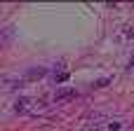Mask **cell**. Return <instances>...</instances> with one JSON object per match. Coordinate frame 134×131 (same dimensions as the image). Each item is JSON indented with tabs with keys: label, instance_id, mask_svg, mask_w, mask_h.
I'll use <instances>...</instances> for the list:
<instances>
[{
	"label": "cell",
	"instance_id": "cell-1",
	"mask_svg": "<svg viewBox=\"0 0 134 131\" xmlns=\"http://www.w3.org/2000/svg\"><path fill=\"white\" fill-rule=\"evenodd\" d=\"M31 105H33V101H31V98H26V96H21V98H16L14 110H16L19 115H26V113L31 110Z\"/></svg>",
	"mask_w": 134,
	"mask_h": 131
},
{
	"label": "cell",
	"instance_id": "cell-2",
	"mask_svg": "<svg viewBox=\"0 0 134 131\" xmlns=\"http://www.w3.org/2000/svg\"><path fill=\"white\" fill-rule=\"evenodd\" d=\"M73 96H75V89H71V87H64V89H59L54 94L57 101H66V98H73Z\"/></svg>",
	"mask_w": 134,
	"mask_h": 131
},
{
	"label": "cell",
	"instance_id": "cell-3",
	"mask_svg": "<svg viewBox=\"0 0 134 131\" xmlns=\"http://www.w3.org/2000/svg\"><path fill=\"white\" fill-rule=\"evenodd\" d=\"M45 75H47L45 68H31V70L26 73V80H38V77H45Z\"/></svg>",
	"mask_w": 134,
	"mask_h": 131
},
{
	"label": "cell",
	"instance_id": "cell-4",
	"mask_svg": "<svg viewBox=\"0 0 134 131\" xmlns=\"http://www.w3.org/2000/svg\"><path fill=\"white\" fill-rule=\"evenodd\" d=\"M54 80L57 82H66L68 80V73H59V75H54Z\"/></svg>",
	"mask_w": 134,
	"mask_h": 131
},
{
	"label": "cell",
	"instance_id": "cell-5",
	"mask_svg": "<svg viewBox=\"0 0 134 131\" xmlns=\"http://www.w3.org/2000/svg\"><path fill=\"white\" fill-rule=\"evenodd\" d=\"M111 82V77H104V80H99V82H94V87H106Z\"/></svg>",
	"mask_w": 134,
	"mask_h": 131
},
{
	"label": "cell",
	"instance_id": "cell-6",
	"mask_svg": "<svg viewBox=\"0 0 134 131\" xmlns=\"http://www.w3.org/2000/svg\"><path fill=\"white\" fill-rule=\"evenodd\" d=\"M125 35H127V38H134V28H127V30H125Z\"/></svg>",
	"mask_w": 134,
	"mask_h": 131
},
{
	"label": "cell",
	"instance_id": "cell-7",
	"mask_svg": "<svg viewBox=\"0 0 134 131\" xmlns=\"http://www.w3.org/2000/svg\"><path fill=\"white\" fill-rule=\"evenodd\" d=\"M132 66H134V56H132V59H130V68H132Z\"/></svg>",
	"mask_w": 134,
	"mask_h": 131
}]
</instances>
